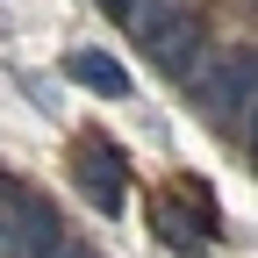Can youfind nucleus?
Here are the masks:
<instances>
[{"mask_svg": "<svg viewBox=\"0 0 258 258\" xmlns=\"http://www.w3.org/2000/svg\"><path fill=\"white\" fill-rule=\"evenodd\" d=\"M144 50L158 72H194V50H201V22H194L186 8H172L158 29H144Z\"/></svg>", "mask_w": 258, "mask_h": 258, "instance_id": "7ed1b4c3", "label": "nucleus"}, {"mask_svg": "<svg viewBox=\"0 0 258 258\" xmlns=\"http://www.w3.org/2000/svg\"><path fill=\"white\" fill-rule=\"evenodd\" d=\"M0 215H8V251L15 258H57V215L43 194L0 179Z\"/></svg>", "mask_w": 258, "mask_h": 258, "instance_id": "f03ea898", "label": "nucleus"}, {"mask_svg": "<svg viewBox=\"0 0 258 258\" xmlns=\"http://www.w3.org/2000/svg\"><path fill=\"white\" fill-rule=\"evenodd\" d=\"M64 72H72L79 86H93V93H108V101H122V93H129V72H122L108 50H72V57H64Z\"/></svg>", "mask_w": 258, "mask_h": 258, "instance_id": "39448f33", "label": "nucleus"}, {"mask_svg": "<svg viewBox=\"0 0 258 258\" xmlns=\"http://www.w3.org/2000/svg\"><path fill=\"white\" fill-rule=\"evenodd\" d=\"M251 158H258V108H251Z\"/></svg>", "mask_w": 258, "mask_h": 258, "instance_id": "6e6552de", "label": "nucleus"}, {"mask_svg": "<svg viewBox=\"0 0 258 258\" xmlns=\"http://www.w3.org/2000/svg\"><path fill=\"white\" fill-rule=\"evenodd\" d=\"M57 258H93V251L86 244H57Z\"/></svg>", "mask_w": 258, "mask_h": 258, "instance_id": "423d86ee", "label": "nucleus"}, {"mask_svg": "<svg viewBox=\"0 0 258 258\" xmlns=\"http://www.w3.org/2000/svg\"><path fill=\"white\" fill-rule=\"evenodd\" d=\"M194 101H201V115L222 129V122H237L244 108H258V50L251 43H230V50H215L201 64V79H194Z\"/></svg>", "mask_w": 258, "mask_h": 258, "instance_id": "f257e3e1", "label": "nucleus"}, {"mask_svg": "<svg viewBox=\"0 0 258 258\" xmlns=\"http://www.w3.org/2000/svg\"><path fill=\"white\" fill-rule=\"evenodd\" d=\"M79 186H86V201L101 208V215L122 208V165H115L108 144H79Z\"/></svg>", "mask_w": 258, "mask_h": 258, "instance_id": "20e7f679", "label": "nucleus"}, {"mask_svg": "<svg viewBox=\"0 0 258 258\" xmlns=\"http://www.w3.org/2000/svg\"><path fill=\"white\" fill-rule=\"evenodd\" d=\"M0 258H15V251H8V215H0Z\"/></svg>", "mask_w": 258, "mask_h": 258, "instance_id": "0eeeda50", "label": "nucleus"}]
</instances>
